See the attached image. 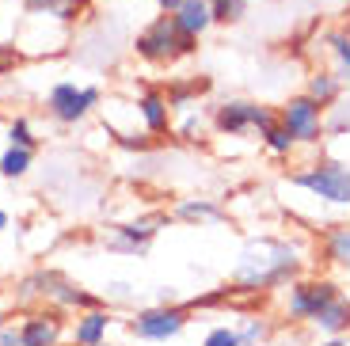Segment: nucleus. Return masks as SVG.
<instances>
[{"instance_id": "nucleus-12", "label": "nucleus", "mask_w": 350, "mask_h": 346, "mask_svg": "<svg viewBox=\"0 0 350 346\" xmlns=\"http://www.w3.org/2000/svg\"><path fill=\"white\" fill-rule=\"evenodd\" d=\"M137 118H141V126H145V133H152V137H164V133H172V103H167V96L160 92V88H145L137 96Z\"/></svg>"}, {"instance_id": "nucleus-20", "label": "nucleus", "mask_w": 350, "mask_h": 346, "mask_svg": "<svg viewBox=\"0 0 350 346\" xmlns=\"http://www.w3.org/2000/svg\"><path fill=\"white\" fill-rule=\"evenodd\" d=\"M210 92V77H191V80H175V84H167V103H172V111H191L194 99L206 96Z\"/></svg>"}, {"instance_id": "nucleus-18", "label": "nucleus", "mask_w": 350, "mask_h": 346, "mask_svg": "<svg viewBox=\"0 0 350 346\" xmlns=\"http://www.w3.org/2000/svg\"><path fill=\"white\" fill-rule=\"evenodd\" d=\"M312 328L320 331V335H350V297L347 293L335 297V301L312 320Z\"/></svg>"}, {"instance_id": "nucleus-15", "label": "nucleus", "mask_w": 350, "mask_h": 346, "mask_svg": "<svg viewBox=\"0 0 350 346\" xmlns=\"http://www.w3.org/2000/svg\"><path fill=\"white\" fill-rule=\"evenodd\" d=\"M172 217L187 221V225H217V221H225V209L210 198H183V202H175Z\"/></svg>"}, {"instance_id": "nucleus-5", "label": "nucleus", "mask_w": 350, "mask_h": 346, "mask_svg": "<svg viewBox=\"0 0 350 346\" xmlns=\"http://www.w3.org/2000/svg\"><path fill=\"white\" fill-rule=\"evenodd\" d=\"M191 323V304H175V301H160L149 308H137L130 316V335L141 343H167L179 338Z\"/></svg>"}, {"instance_id": "nucleus-6", "label": "nucleus", "mask_w": 350, "mask_h": 346, "mask_svg": "<svg viewBox=\"0 0 350 346\" xmlns=\"http://www.w3.org/2000/svg\"><path fill=\"white\" fill-rule=\"evenodd\" d=\"M274 118H278V111L267 103H255V99H225V103L213 107L210 126L221 137H247V133H262Z\"/></svg>"}, {"instance_id": "nucleus-8", "label": "nucleus", "mask_w": 350, "mask_h": 346, "mask_svg": "<svg viewBox=\"0 0 350 346\" xmlns=\"http://www.w3.org/2000/svg\"><path fill=\"white\" fill-rule=\"evenodd\" d=\"M278 122L289 130V137L297 145H320L327 137V107H320L308 92L289 96L278 107Z\"/></svg>"}, {"instance_id": "nucleus-26", "label": "nucleus", "mask_w": 350, "mask_h": 346, "mask_svg": "<svg viewBox=\"0 0 350 346\" xmlns=\"http://www.w3.org/2000/svg\"><path fill=\"white\" fill-rule=\"evenodd\" d=\"M8 145L35 148V152H38V137H35V130H31V122H27V118H12L8 122Z\"/></svg>"}, {"instance_id": "nucleus-36", "label": "nucleus", "mask_w": 350, "mask_h": 346, "mask_svg": "<svg viewBox=\"0 0 350 346\" xmlns=\"http://www.w3.org/2000/svg\"><path fill=\"white\" fill-rule=\"evenodd\" d=\"M0 320H4V316H0Z\"/></svg>"}, {"instance_id": "nucleus-37", "label": "nucleus", "mask_w": 350, "mask_h": 346, "mask_svg": "<svg viewBox=\"0 0 350 346\" xmlns=\"http://www.w3.org/2000/svg\"><path fill=\"white\" fill-rule=\"evenodd\" d=\"M347 31H350V27H347Z\"/></svg>"}, {"instance_id": "nucleus-10", "label": "nucleus", "mask_w": 350, "mask_h": 346, "mask_svg": "<svg viewBox=\"0 0 350 346\" xmlns=\"http://www.w3.org/2000/svg\"><path fill=\"white\" fill-rule=\"evenodd\" d=\"M172 221V213H145L137 221H126V225H114L111 232L103 236V248L107 251H118V255H145L157 232Z\"/></svg>"}, {"instance_id": "nucleus-17", "label": "nucleus", "mask_w": 350, "mask_h": 346, "mask_svg": "<svg viewBox=\"0 0 350 346\" xmlns=\"http://www.w3.org/2000/svg\"><path fill=\"white\" fill-rule=\"evenodd\" d=\"M342 88H347V84H342V80L335 77L332 69H312V72H308L305 92H308V96H312L320 107H335V103L342 99Z\"/></svg>"}, {"instance_id": "nucleus-16", "label": "nucleus", "mask_w": 350, "mask_h": 346, "mask_svg": "<svg viewBox=\"0 0 350 346\" xmlns=\"http://www.w3.org/2000/svg\"><path fill=\"white\" fill-rule=\"evenodd\" d=\"M324 53H327V61H332L335 77H339L342 84H350V31H347V27L327 31V35H324Z\"/></svg>"}, {"instance_id": "nucleus-35", "label": "nucleus", "mask_w": 350, "mask_h": 346, "mask_svg": "<svg viewBox=\"0 0 350 346\" xmlns=\"http://www.w3.org/2000/svg\"><path fill=\"white\" fill-rule=\"evenodd\" d=\"M8 228V209H0V232Z\"/></svg>"}, {"instance_id": "nucleus-27", "label": "nucleus", "mask_w": 350, "mask_h": 346, "mask_svg": "<svg viewBox=\"0 0 350 346\" xmlns=\"http://www.w3.org/2000/svg\"><path fill=\"white\" fill-rule=\"evenodd\" d=\"M350 130V103H335V107H327V137H339V133H347Z\"/></svg>"}, {"instance_id": "nucleus-31", "label": "nucleus", "mask_w": 350, "mask_h": 346, "mask_svg": "<svg viewBox=\"0 0 350 346\" xmlns=\"http://www.w3.org/2000/svg\"><path fill=\"white\" fill-rule=\"evenodd\" d=\"M0 346H23L19 343V323L0 320Z\"/></svg>"}, {"instance_id": "nucleus-21", "label": "nucleus", "mask_w": 350, "mask_h": 346, "mask_svg": "<svg viewBox=\"0 0 350 346\" xmlns=\"http://www.w3.org/2000/svg\"><path fill=\"white\" fill-rule=\"evenodd\" d=\"M35 164V148H19V145H8L0 152V175L4 179H23Z\"/></svg>"}, {"instance_id": "nucleus-1", "label": "nucleus", "mask_w": 350, "mask_h": 346, "mask_svg": "<svg viewBox=\"0 0 350 346\" xmlns=\"http://www.w3.org/2000/svg\"><path fill=\"white\" fill-rule=\"evenodd\" d=\"M301 248L274 236H255L244 243L237 263V289L247 293H267V289H286L293 278H301Z\"/></svg>"}, {"instance_id": "nucleus-19", "label": "nucleus", "mask_w": 350, "mask_h": 346, "mask_svg": "<svg viewBox=\"0 0 350 346\" xmlns=\"http://www.w3.org/2000/svg\"><path fill=\"white\" fill-rule=\"evenodd\" d=\"M88 0H23L27 16L38 19H62V23H72V19L84 12Z\"/></svg>"}, {"instance_id": "nucleus-25", "label": "nucleus", "mask_w": 350, "mask_h": 346, "mask_svg": "<svg viewBox=\"0 0 350 346\" xmlns=\"http://www.w3.org/2000/svg\"><path fill=\"white\" fill-rule=\"evenodd\" d=\"M237 335H240V346H267V338H271V323L267 320H244L237 328Z\"/></svg>"}, {"instance_id": "nucleus-2", "label": "nucleus", "mask_w": 350, "mask_h": 346, "mask_svg": "<svg viewBox=\"0 0 350 346\" xmlns=\"http://www.w3.org/2000/svg\"><path fill=\"white\" fill-rule=\"evenodd\" d=\"M198 50V38L183 35L179 27H175V19L167 16V12H160V16H152L149 23L137 31V38H133V53H137L145 65H152V69H164V65H175V61L191 57V53Z\"/></svg>"}, {"instance_id": "nucleus-38", "label": "nucleus", "mask_w": 350, "mask_h": 346, "mask_svg": "<svg viewBox=\"0 0 350 346\" xmlns=\"http://www.w3.org/2000/svg\"><path fill=\"white\" fill-rule=\"evenodd\" d=\"M347 4H350V0H347Z\"/></svg>"}, {"instance_id": "nucleus-33", "label": "nucleus", "mask_w": 350, "mask_h": 346, "mask_svg": "<svg viewBox=\"0 0 350 346\" xmlns=\"http://www.w3.org/2000/svg\"><path fill=\"white\" fill-rule=\"evenodd\" d=\"M152 4H157V12H167V16H172V12L179 8L183 0H152Z\"/></svg>"}, {"instance_id": "nucleus-4", "label": "nucleus", "mask_w": 350, "mask_h": 346, "mask_svg": "<svg viewBox=\"0 0 350 346\" xmlns=\"http://www.w3.org/2000/svg\"><path fill=\"white\" fill-rule=\"evenodd\" d=\"M335 297H342L339 282L335 278H293L286 286V297H282V304H286V320L293 323H312L320 312L327 308V304L335 301Z\"/></svg>"}, {"instance_id": "nucleus-7", "label": "nucleus", "mask_w": 350, "mask_h": 346, "mask_svg": "<svg viewBox=\"0 0 350 346\" xmlns=\"http://www.w3.org/2000/svg\"><path fill=\"white\" fill-rule=\"evenodd\" d=\"M103 103V92L96 84H72V80H57L46 92V114L57 126H80L88 114Z\"/></svg>"}, {"instance_id": "nucleus-11", "label": "nucleus", "mask_w": 350, "mask_h": 346, "mask_svg": "<svg viewBox=\"0 0 350 346\" xmlns=\"http://www.w3.org/2000/svg\"><path fill=\"white\" fill-rule=\"evenodd\" d=\"M114 328V312L107 304L77 312V320H69V343L72 346H103Z\"/></svg>"}, {"instance_id": "nucleus-34", "label": "nucleus", "mask_w": 350, "mask_h": 346, "mask_svg": "<svg viewBox=\"0 0 350 346\" xmlns=\"http://www.w3.org/2000/svg\"><path fill=\"white\" fill-rule=\"evenodd\" d=\"M320 346H350V343H347V335H324Z\"/></svg>"}, {"instance_id": "nucleus-22", "label": "nucleus", "mask_w": 350, "mask_h": 346, "mask_svg": "<svg viewBox=\"0 0 350 346\" xmlns=\"http://www.w3.org/2000/svg\"><path fill=\"white\" fill-rule=\"evenodd\" d=\"M259 141H262V148H267L271 156H278V160H286V156L293 152V148H297V141L289 137V130L282 126L278 118H274L271 126H267V130L259 133Z\"/></svg>"}, {"instance_id": "nucleus-23", "label": "nucleus", "mask_w": 350, "mask_h": 346, "mask_svg": "<svg viewBox=\"0 0 350 346\" xmlns=\"http://www.w3.org/2000/svg\"><path fill=\"white\" fill-rule=\"evenodd\" d=\"M172 133L179 141H187V145H202V141H206V133H210V122L202 118L198 111H183V118L172 126Z\"/></svg>"}, {"instance_id": "nucleus-14", "label": "nucleus", "mask_w": 350, "mask_h": 346, "mask_svg": "<svg viewBox=\"0 0 350 346\" xmlns=\"http://www.w3.org/2000/svg\"><path fill=\"white\" fill-rule=\"evenodd\" d=\"M175 27L191 38H202L206 31L213 27V12H210V0H183L179 8L172 12Z\"/></svg>"}, {"instance_id": "nucleus-24", "label": "nucleus", "mask_w": 350, "mask_h": 346, "mask_svg": "<svg viewBox=\"0 0 350 346\" xmlns=\"http://www.w3.org/2000/svg\"><path fill=\"white\" fill-rule=\"evenodd\" d=\"M252 0H210V12H213V27H237L244 23Z\"/></svg>"}, {"instance_id": "nucleus-9", "label": "nucleus", "mask_w": 350, "mask_h": 346, "mask_svg": "<svg viewBox=\"0 0 350 346\" xmlns=\"http://www.w3.org/2000/svg\"><path fill=\"white\" fill-rule=\"evenodd\" d=\"M65 338H69V312L57 304H38L19 316V343L23 346H62Z\"/></svg>"}, {"instance_id": "nucleus-28", "label": "nucleus", "mask_w": 350, "mask_h": 346, "mask_svg": "<svg viewBox=\"0 0 350 346\" xmlns=\"http://www.w3.org/2000/svg\"><path fill=\"white\" fill-rule=\"evenodd\" d=\"M202 346H240V335H237V328H228V323H217V328L206 331Z\"/></svg>"}, {"instance_id": "nucleus-3", "label": "nucleus", "mask_w": 350, "mask_h": 346, "mask_svg": "<svg viewBox=\"0 0 350 346\" xmlns=\"http://www.w3.org/2000/svg\"><path fill=\"white\" fill-rule=\"evenodd\" d=\"M293 187H301L305 194L327 202V206H350V164L342 160H316L289 175Z\"/></svg>"}, {"instance_id": "nucleus-13", "label": "nucleus", "mask_w": 350, "mask_h": 346, "mask_svg": "<svg viewBox=\"0 0 350 346\" xmlns=\"http://www.w3.org/2000/svg\"><path fill=\"white\" fill-rule=\"evenodd\" d=\"M320 259L335 270H350V225H327L320 232Z\"/></svg>"}, {"instance_id": "nucleus-30", "label": "nucleus", "mask_w": 350, "mask_h": 346, "mask_svg": "<svg viewBox=\"0 0 350 346\" xmlns=\"http://www.w3.org/2000/svg\"><path fill=\"white\" fill-rule=\"evenodd\" d=\"M114 141L122 148H133V152H145V148H152L160 137H152V133H114Z\"/></svg>"}, {"instance_id": "nucleus-29", "label": "nucleus", "mask_w": 350, "mask_h": 346, "mask_svg": "<svg viewBox=\"0 0 350 346\" xmlns=\"http://www.w3.org/2000/svg\"><path fill=\"white\" fill-rule=\"evenodd\" d=\"M23 65V50L16 42H0V77H8Z\"/></svg>"}, {"instance_id": "nucleus-32", "label": "nucleus", "mask_w": 350, "mask_h": 346, "mask_svg": "<svg viewBox=\"0 0 350 346\" xmlns=\"http://www.w3.org/2000/svg\"><path fill=\"white\" fill-rule=\"evenodd\" d=\"M107 297H114V301H130L133 286H126V282H111V286H107Z\"/></svg>"}]
</instances>
